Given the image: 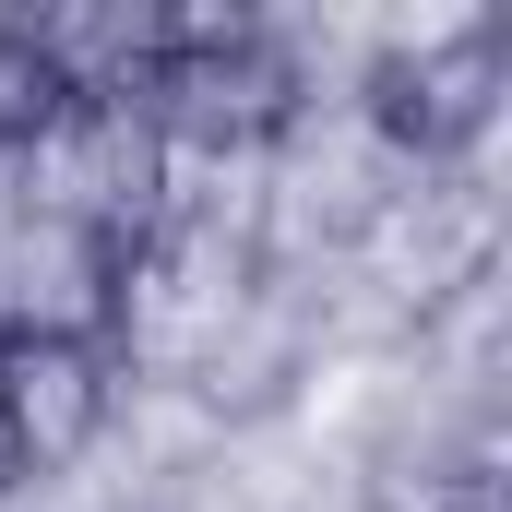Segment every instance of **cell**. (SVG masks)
I'll return each instance as SVG.
<instances>
[{
    "label": "cell",
    "instance_id": "cell-1",
    "mask_svg": "<svg viewBox=\"0 0 512 512\" xmlns=\"http://www.w3.org/2000/svg\"><path fill=\"white\" fill-rule=\"evenodd\" d=\"M131 108L155 120V143H274L298 120V60L262 36L251 12H155L131 36Z\"/></svg>",
    "mask_w": 512,
    "mask_h": 512
},
{
    "label": "cell",
    "instance_id": "cell-2",
    "mask_svg": "<svg viewBox=\"0 0 512 512\" xmlns=\"http://www.w3.org/2000/svg\"><path fill=\"white\" fill-rule=\"evenodd\" d=\"M36 179H48L36 215H60V227H84V239L131 251L143 215H155L167 143H155V120L131 108V84H84V96L48 120V143H36Z\"/></svg>",
    "mask_w": 512,
    "mask_h": 512
},
{
    "label": "cell",
    "instance_id": "cell-3",
    "mask_svg": "<svg viewBox=\"0 0 512 512\" xmlns=\"http://www.w3.org/2000/svg\"><path fill=\"white\" fill-rule=\"evenodd\" d=\"M131 286V251L108 239H84V227H60V215H12L0 227V346L12 334H60V346H96L108 334V310H120Z\"/></svg>",
    "mask_w": 512,
    "mask_h": 512
},
{
    "label": "cell",
    "instance_id": "cell-4",
    "mask_svg": "<svg viewBox=\"0 0 512 512\" xmlns=\"http://www.w3.org/2000/svg\"><path fill=\"white\" fill-rule=\"evenodd\" d=\"M108 429V358L60 334L0 346V477H72Z\"/></svg>",
    "mask_w": 512,
    "mask_h": 512
},
{
    "label": "cell",
    "instance_id": "cell-5",
    "mask_svg": "<svg viewBox=\"0 0 512 512\" xmlns=\"http://www.w3.org/2000/svg\"><path fill=\"white\" fill-rule=\"evenodd\" d=\"M501 108V36L489 24H465V36H441V48H393L382 72H370V120L393 143H417V155H453V143H477Z\"/></svg>",
    "mask_w": 512,
    "mask_h": 512
},
{
    "label": "cell",
    "instance_id": "cell-6",
    "mask_svg": "<svg viewBox=\"0 0 512 512\" xmlns=\"http://www.w3.org/2000/svg\"><path fill=\"white\" fill-rule=\"evenodd\" d=\"M72 96H84L72 48H60L48 24H0V155H36Z\"/></svg>",
    "mask_w": 512,
    "mask_h": 512
},
{
    "label": "cell",
    "instance_id": "cell-7",
    "mask_svg": "<svg viewBox=\"0 0 512 512\" xmlns=\"http://www.w3.org/2000/svg\"><path fill=\"white\" fill-rule=\"evenodd\" d=\"M465 512H477V501H465Z\"/></svg>",
    "mask_w": 512,
    "mask_h": 512
}]
</instances>
